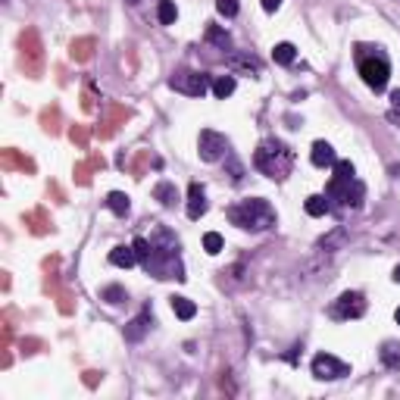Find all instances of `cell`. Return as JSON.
<instances>
[{
    "label": "cell",
    "instance_id": "obj_9",
    "mask_svg": "<svg viewBox=\"0 0 400 400\" xmlns=\"http://www.w3.org/2000/svg\"><path fill=\"white\" fill-rule=\"evenodd\" d=\"M312 375H316L319 381H338V378H344V375H350V366L331 353H316L312 356Z\"/></svg>",
    "mask_w": 400,
    "mask_h": 400
},
{
    "label": "cell",
    "instance_id": "obj_3",
    "mask_svg": "<svg viewBox=\"0 0 400 400\" xmlns=\"http://www.w3.org/2000/svg\"><path fill=\"white\" fill-rule=\"evenodd\" d=\"M228 219H231V225H238V228H244V231H266L278 222L272 203L262 197H247V200H241V203L228 206Z\"/></svg>",
    "mask_w": 400,
    "mask_h": 400
},
{
    "label": "cell",
    "instance_id": "obj_36",
    "mask_svg": "<svg viewBox=\"0 0 400 400\" xmlns=\"http://www.w3.org/2000/svg\"><path fill=\"white\" fill-rule=\"evenodd\" d=\"M397 3H400V0H397Z\"/></svg>",
    "mask_w": 400,
    "mask_h": 400
},
{
    "label": "cell",
    "instance_id": "obj_24",
    "mask_svg": "<svg viewBox=\"0 0 400 400\" xmlns=\"http://www.w3.org/2000/svg\"><path fill=\"white\" fill-rule=\"evenodd\" d=\"M175 16H178V10H175L172 0H160V6H156V19H160V25H172Z\"/></svg>",
    "mask_w": 400,
    "mask_h": 400
},
{
    "label": "cell",
    "instance_id": "obj_14",
    "mask_svg": "<svg viewBox=\"0 0 400 400\" xmlns=\"http://www.w3.org/2000/svg\"><path fill=\"white\" fill-rule=\"evenodd\" d=\"M110 262H112V266H119V269H131V266L138 262L135 247H125V244L112 247V250H110Z\"/></svg>",
    "mask_w": 400,
    "mask_h": 400
},
{
    "label": "cell",
    "instance_id": "obj_23",
    "mask_svg": "<svg viewBox=\"0 0 400 400\" xmlns=\"http://www.w3.org/2000/svg\"><path fill=\"white\" fill-rule=\"evenodd\" d=\"M100 300H106L110 306H119L128 300V294H125V288H119V285H106L103 291H100Z\"/></svg>",
    "mask_w": 400,
    "mask_h": 400
},
{
    "label": "cell",
    "instance_id": "obj_2",
    "mask_svg": "<svg viewBox=\"0 0 400 400\" xmlns=\"http://www.w3.org/2000/svg\"><path fill=\"white\" fill-rule=\"evenodd\" d=\"M253 166L260 169L266 178L281 181V178H288L294 169V150L288 147L285 141H278V138H266V141H260V147H256V153H253Z\"/></svg>",
    "mask_w": 400,
    "mask_h": 400
},
{
    "label": "cell",
    "instance_id": "obj_10",
    "mask_svg": "<svg viewBox=\"0 0 400 400\" xmlns=\"http://www.w3.org/2000/svg\"><path fill=\"white\" fill-rule=\"evenodd\" d=\"M228 69H231V72H244V75H250V78H260V75H262V62H260V56H253L250 50H241V53H231V56H228Z\"/></svg>",
    "mask_w": 400,
    "mask_h": 400
},
{
    "label": "cell",
    "instance_id": "obj_8",
    "mask_svg": "<svg viewBox=\"0 0 400 400\" xmlns=\"http://www.w3.org/2000/svg\"><path fill=\"white\" fill-rule=\"evenodd\" d=\"M197 153L203 162H219L225 153H228V138L212 131V128H203L197 138Z\"/></svg>",
    "mask_w": 400,
    "mask_h": 400
},
{
    "label": "cell",
    "instance_id": "obj_11",
    "mask_svg": "<svg viewBox=\"0 0 400 400\" xmlns=\"http://www.w3.org/2000/svg\"><path fill=\"white\" fill-rule=\"evenodd\" d=\"M206 191L200 181H191V188H188V219H200L206 212Z\"/></svg>",
    "mask_w": 400,
    "mask_h": 400
},
{
    "label": "cell",
    "instance_id": "obj_26",
    "mask_svg": "<svg viewBox=\"0 0 400 400\" xmlns=\"http://www.w3.org/2000/svg\"><path fill=\"white\" fill-rule=\"evenodd\" d=\"M203 250L216 256L219 250H222V235H219V231H206V235H203Z\"/></svg>",
    "mask_w": 400,
    "mask_h": 400
},
{
    "label": "cell",
    "instance_id": "obj_30",
    "mask_svg": "<svg viewBox=\"0 0 400 400\" xmlns=\"http://www.w3.org/2000/svg\"><path fill=\"white\" fill-rule=\"evenodd\" d=\"M388 122H391V125H397V128H400V106H394V110H388Z\"/></svg>",
    "mask_w": 400,
    "mask_h": 400
},
{
    "label": "cell",
    "instance_id": "obj_16",
    "mask_svg": "<svg viewBox=\"0 0 400 400\" xmlns=\"http://www.w3.org/2000/svg\"><path fill=\"white\" fill-rule=\"evenodd\" d=\"M378 356H381V362H385L388 369H397L400 366V344L397 341H385V344H381V350H378Z\"/></svg>",
    "mask_w": 400,
    "mask_h": 400
},
{
    "label": "cell",
    "instance_id": "obj_15",
    "mask_svg": "<svg viewBox=\"0 0 400 400\" xmlns=\"http://www.w3.org/2000/svg\"><path fill=\"white\" fill-rule=\"evenodd\" d=\"M272 60L278 62V66H291V62L297 60V47H294V44H288V41L275 44V47H272Z\"/></svg>",
    "mask_w": 400,
    "mask_h": 400
},
{
    "label": "cell",
    "instance_id": "obj_6",
    "mask_svg": "<svg viewBox=\"0 0 400 400\" xmlns=\"http://www.w3.org/2000/svg\"><path fill=\"white\" fill-rule=\"evenodd\" d=\"M169 88L178 94H188V97H203L212 88V78L206 72H194V69H178V72L169 78Z\"/></svg>",
    "mask_w": 400,
    "mask_h": 400
},
{
    "label": "cell",
    "instance_id": "obj_17",
    "mask_svg": "<svg viewBox=\"0 0 400 400\" xmlns=\"http://www.w3.org/2000/svg\"><path fill=\"white\" fill-rule=\"evenodd\" d=\"M106 206H110L116 216H128V210H131V203H128V194H122V191H110L106 194Z\"/></svg>",
    "mask_w": 400,
    "mask_h": 400
},
{
    "label": "cell",
    "instance_id": "obj_5",
    "mask_svg": "<svg viewBox=\"0 0 400 400\" xmlns=\"http://www.w3.org/2000/svg\"><path fill=\"white\" fill-rule=\"evenodd\" d=\"M325 197H328V206L356 210L366 197V188H362L360 178H331L328 188H325Z\"/></svg>",
    "mask_w": 400,
    "mask_h": 400
},
{
    "label": "cell",
    "instance_id": "obj_31",
    "mask_svg": "<svg viewBox=\"0 0 400 400\" xmlns=\"http://www.w3.org/2000/svg\"><path fill=\"white\" fill-rule=\"evenodd\" d=\"M260 3H262V10H266V12H275L281 6V0H260Z\"/></svg>",
    "mask_w": 400,
    "mask_h": 400
},
{
    "label": "cell",
    "instance_id": "obj_13",
    "mask_svg": "<svg viewBox=\"0 0 400 400\" xmlns=\"http://www.w3.org/2000/svg\"><path fill=\"white\" fill-rule=\"evenodd\" d=\"M310 160H312V166L325 169V166H335L338 156H335V147H331L328 141H316L312 150H310Z\"/></svg>",
    "mask_w": 400,
    "mask_h": 400
},
{
    "label": "cell",
    "instance_id": "obj_18",
    "mask_svg": "<svg viewBox=\"0 0 400 400\" xmlns=\"http://www.w3.org/2000/svg\"><path fill=\"white\" fill-rule=\"evenodd\" d=\"M206 44H216L219 50H228L231 47V35L219 25H206Z\"/></svg>",
    "mask_w": 400,
    "mask_h": 400
},
{
    "label": "cell",
    "instance_id": "obj_12",
    "mask_svg": "<svg viewBox=\"0 0 400 400\" xmlns=\"http://www.w3.org/2000/svg\"><path fill=\"white\" fill-rule=\"evenodd\" d=\"M150 319H153V312H150V306H144V310L138 312V316L131 319L128 325H125V341H131V344H135V341H141V338H144V331L150 328Z\"/></svg>",
    "mask_w": 400,
    "mask_h": 400
},
{
    "label": "cell",
    "instance_id": "obj_4",
    "mask_svg": "<svg viewBox=\"0 0 400 400\" xmlns=\"http://www.w3.org/2000/svg\"><path fill=\"white\" fill-rule=\"evenodd\" d=\"M356 69H360L362 81H366L375 94L388 88V78H391V62H388V53L381 47L356 44Z\"/></svg>",
    "mask_w": 400,
    "mask_h": 400
},
{
    "label": "cell",
    "instance_id": "obj_32",
    "mask_svg": "<svg viewBox=\"0 0 400 400\" xmlns=\"http://www.w3.org/2000/svg\"><path fill=\"white\" fill-rule=\"evenodd\" d=\"M391 103L400 106V88H397V91H391Z\"/></svg>",
    "mask_w": 400,
    "mask_h": 400
},
{
    "label": "cell",
    "instance_id": "obj_21",
    "mask_svg": "<svg viewBox=\"0 0 400 400\" xmlns=\"http://www.w3.org/2000/svg\"><path fill=\"white\" fill-rule=\"evenodd\" d=\"M303 206H306V212H310V216H325V212L331 210V206H328V197H325V194H310Z\"/></svg>",
    "mask_w": 400,
    "mask_h": 400
},
{
    "label": "cell",
    "instance_id": "obj_35",
    "mask_svg": "<svg viewBox=\"0 0 400 400\" xmlns=\"http://www.w3.org/2000/svg\"><path fill=\"white\" fill-rule=\"evenodd\" d=\"M125 3H131V6H138V3H141V0H125Z\"/></svg>",
    "mask_w": 400,
    "mask_h": 400
},
{
    "label": "cell",
    "instance_id": "obj_34",
    "mask_svg": "<svg viewBox=\"0 0 400 400\" xmlns=\"http://www.w3.org/2000/svg\"><path fill=\"white\" fill-rule=\"evenodd\" d=\"M394 319H397V325H400V306H397V312H394Z\"/></svg>",
    "mask_w": 400,
    "mask_h": 400
},
{
    "label": "cell",
    "instance_id": "obj_25",
    "mask_svg": "<svg viewBox=\"0 0 400 400\" xmlns=\"http://www.w3.org/2000/svg\"><path fill=\"white\" fill-rule=\"evenodd\" d=\"M344 241H347V231H344V228H335V231H331L328 238H322V241H319V250H331V247H341Z\"/></svg>",
    "mask_w": 400,
    "mask_h": 400
},
{
    "label": "cell",
    "instance_id": "obj_7",
    "mask_svg": "<svg viewBox=\"0 0 400 400\" xmlns=\"http://www.w3.org/2000/svg\"><path fill=\"white\" fill-rule=\"evenodd\" d=\"M328 316L338 319V322H350V319L366 316V297L360 291H344L335 303L328 306Z\"/></svg>",
    "mask_w": 400,
    "mask_h": 400
},
{
    "label": "cell",
    "instance_id": "obj_29",
    "mask_svg": "<svg viewBox=\"0 0 400 400\" xmlns=\"http://www.w3.org/2000/svg\"><path fill=\"white\" fill-rule=\"evenodd\" d=\"M216 10H219V16H225V19L238 16V0H216Z\"/></svg>",
    "mask_w": 400,
    "mask_h": 400
},
{
    "label": "cell",
    "instance_id": "obj_1",
    "mask_svg": "<svg viewBox=\"0 0 400 400\" xmlns=\"http://www.w3.org/2000/svg\"><path fill=\"white\" fill-rule=\"evenodd\" d=\"M135 253H138V262H141L144 269H147L150 275H156V278H178L185 281V266H181L178 260V241H175V235L169 228H156L153 238H135Z\"/></svg>",
    "mask_w": 400,
    "mask_h": 400
},
{
    "label": "cell",
    "instance_id": "obj_22",
    "mask_svg": "<svg viewBox=\"0 0 400 400\" xmlns=\"http://www.w3.org/2000/svg\"><path fill=\"white\" fill-rule=\"evenodd\" d=\"M172 310H175V316L185 319V322L197 316V306H194V300H188V297H172Z\"/></svg>",
    "mask_w": 400,
    "mask_h": 400
},
{
    "label": "cell",
    "instance_id": "obj_20",
    "mask_svg": "<svg viewBox=\"0 0 400 400\" xmlns=\"http://www.w3.org/2000/svg\"><path fill=\"white\" fill-rule=\"evenodd\" d=\"M210 91L216 94L219 100L231 97V94H235V75H219V78H212V88H210Z\"/></svg>",
    "mask_w": 400,
    "mask_h": 400
},
{
    "label": "cell",
    "instance_id": "obj_27",
    "mask_svg": "<svg viewBox=\"0 0 400 400\" xmlns=\"http://www.w3.org/2000/svg\"><path fill=\"white\" fill-rule=\"evenodd\" d=\"M331 169H335V178H356V169L350 160H338Z\"/></svg>",
    "mask_w": 400,
    "mask_h": 400
},
{
    "label": "cell",
    "instance_id": "obj_28",
    "mask_svg": "<svg viewBox=\"0 0 400 400\" xmlns=\"http://www.w3.org/2000/svg\"><path fill=\"white\" fill-rule=\"evenodd\" d=\"M225 166H228V175H231V181H235V185H238V181L244 178V166H241V162L235 160V153H225Z\"/></svg>",
    "mask_w": 400,
    "mask_h": 400
},
{
    "label": "cell",
    "instance_id": "obj_19",
    "mask_svg": "<svg viewBox=\"0 0 400 400\" xmlns=\"http://www.w3.org/2000/svg\"><path fill=\"white\" fill-rule=\"evenodd\" d=\"M153 197L160 200L162 206H175V200H178V191H175L172 181H160V185L153 188Z\"/></svg>",
    "mask_w": 400,
    "mask_h": 400
},
{
    "label": "cell",
    "instance_id": "obj_33",
    "mask_svg": "<svg viewBox=\"0 0 400 400\" xmlns=\"http://www.w3.org/2000/svg\"><path fill=\"white\" fill-rule=\"evenodd\" d=\"M391 278H394V281H397V285H400V266L394 269V275H391Z\"/></svg>",
    "mask_w": 400,
    "mask_h": 400
}]
</instances>
